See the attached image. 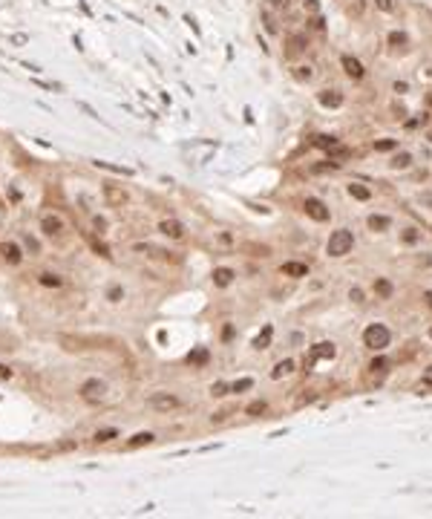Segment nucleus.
<instances>
[{"label":"nucleus","mask_w":432,"mask_h":519,"mask_svg":"<svg viewBox=\"0 0 432 519\" xmlns=\"http://www.w3.org/2000/svg\"><path fill=\"white\" fill-rule=\"evenodd\" d=\"M351 245H354L351 231H346V228L332 231V236H329V254H332V257H346V254L351 251Z\"/></svg>","instance_id":"f257e3e1"},{"label":"nucleus","mask_w":432,"mask_h":519,"mask_svg":"<svg viewBox=\"0 0 432 519\" xmlns=\"http://www.w3.org/2000/svg\"><path fill=\"white\" fill-rule=\"evenodd\" d=\"M363 343L369 349H383V346H389V329L381 326V323H372V326L363 332Z\"/></svg>","instance_id":"f03ea898"},{"label":"nucleus","mask_w":432,"mask_h":519,"mask_svg":"<svg viewBox=\"0 0 432 519\" xmlns=\"http://www.w3.org/2000/svg\"><path fill=\"white\" fill-rule=\"evenodd\" d=\"M78 392H81L84 401L101 404V401H104V395H107V384H104V381H98V378H92V381H84Z\"/></svg>","instance_id":"7ed1b4c3"},{"label":"nucleus","mask_w":432,"mask_h":519,"mask_svg":"<svg viewBox=\"0 0 432 519\" xmlns=\"http://www.w3.org/2000/svg\"><path fill=\"white\" fill-rule=\"evenodd\" d=\"M147 407L150 410H156V413H170V410L179 407V398L170 395V392H159V395H150L147 398Z\"/></svg>","instance_id":"20e7f679"},{"label":"nucleus","mask_w":432,"mask_h":519,"mask_svg":"<svg viewBox=\"0 0 432 519\" xmlns=\"http://www.w3.org/2000/svg\"><path fill=\"white\" fill-rule=\"evenodd\" d=\"M104 199L110 202L113 208H121V205L127 202V190L118 188V185H104Z\"/></svg>","instance_id":"39448f33"},{"label":"nucleus","mask_w":432,"mask_h":519,"mask_svg":"<svg viewBox=\"0 0 432 519\" xmlns=\"http://www.w3.org/2000/svg\"><path fill=\"white\" fill-rule=\"evenodd\" d=\"M41 231H43L46 236L61 234V231H64V219H61V217H55V214H46V217L41 219Z\"/></svg>","instance_id":"423d86ee"},{"label":"nucleus","mask_w":432,"mask_h":519,"mask_svg":"<svg viewBox=\"0 0 432 519\" xmlns=\"http://www.w3.org/2000/svg\"><path fill=\"white\" fill-rule=\"evenodd\" d=\"M305 214L311 219H317V222H326V219H329V208H326L320 199H305Z\"/></svg>","instance_id":"0eeeda50"},{"label":"nucleus","mask_w":432,"mask_h":519,"mask_svg":"<svg viewBox=\"0 0 432 519\" xmlns=\"http://www.w3.org/2000/svg\"><path fill=\"white\" fill-rule=\"evenodd\" d=\"M159 231L165 236H170V239H182L184 236L182 222H176V219H162V222H159Z\"/></svg>","instance_id":"6e6552de"},{"label":"nucleus","mask_w":432,"mask_h":519,"mask_svg":"<svg viewBox=\"0 0 432 519\" xmlns=\"http://www.w3.org/2000/svg\"><path fill=\"white\" fill-rule=\"evenodd\" d=\"M334 355H337V349H334V343H317L314 349H311V355L308 358H314V361H332Z\"/></svg>","instance_id":"1a4fd4ad"},{"label":"nucleus","mask_w":432,"mask_h":519,"mask_svg":"<svg viewBox=\"0 0 432 519\" xmlns=\"http://www.w3.org/2000/svg\"><path fill=\"white\" fill-rule=\"evenodd\" d=\"M343 69H346V75H351V78H363V64L357 61V58H351V55H343Z\"/></svg>","instance_id":"9d476101"},{"label":"nucleus","mask_w":432,"mask_h":519,"mask_svg":"<svg viewBox=\"0 0 432 519\" xmlns=\"http://www.w3.org/2000/svg\"><path fill=\"white\" fill-rule=\"evenodd\" d=\"M320 104H323V107H340V104H343V95H340L337 90H323V93H320Z\"/></svg>","instance_id":"9b49d317"},{"label":"nucleus","mask_w":432,"mask_h":519,"mask_svg":"<svg viewBox=\"0 0 432 519\" xmlns=\"http://www.w3.org/2000/svg\"><path fill=\"white\" fill-rule=\"evenodd\" d=\"M283 274L285 277H305V274H308V266H305V263H285Z\"/></svg>","instance_id":"f8f14e48"},{"label":"nucleus","mask_w":432,"mask_h":519,"mask_svg":"<svg viewBox=\"0 0 432 519\" xmlns=\"http://www.w3.org/2000/svg\"><path fill=\"white\" fill-rule=\"evenodd\" d=\"M0 251H3V260H9V263H12V266H15V263H20V260H23V254H20V248H17L15 242H6V245H3V248H0Z\"/></svg>","instance_id":"ddd939ff"},{"label":"nucleus","mask_w":432,"mask_h":519,"mask_svg":"<svg viewBox=\"0 0 432 519\" xmlns=\"http://www.w3.org/2000/svg\"><path fill=\"white\" fill-rule=\"evenodd\" d=\"M233 277H236V274H233L231 268H216L214 271V283L216 285H231Z\"/></svg>","instance_id":"4468645a"},{"label":"nucleus","mask_w":432,"mask_h":519,"mask_svg":"<svg viewBox=\"0 0 432 519\" xmlns=\"http://www.w3.org/2000/svg\"><path fill=\"white\" fill-rule=\"evenodd\" d=\"M302 47H305V38L294 35V38H288V49H285V55H288V58H294V55H300V52H302Z\"/></svg>","instance_id":"2eb2a0df"},{"label":"nucleus","mask_w":432,"mask_h":519,"mask_svg":"<svg viewBox=\"0 0 432 519\" xmlns=\"http://www.w3.org/2000/svg\"><path fill=\"white\" fill-rule=\"evenodd\" d=\"M153 441V433H135L130 441H127V447L130 450H135V447H144V444H150Z\"/></svg>","instance_id":"dca6fc26"},{"label":"nucleus","mask_w":432,"mask_h":519,"mask_svg":"<svg viewBox=\"0 0 432 519\" xmlns=\"http://www.w3.org/2000/svg\"><path fill=\"white\" fill-rule=\"evenodd\" d=\"M291 369H294V361H288V358H285V361H280V364L274 367V372H271V378L277 381V378H283V375H288Z\"/></svg>","instance_id":"f3484780"},{"label":"nucleus","mask_w":432,"mask_h":519,"mask_svg":"<svg viewBox=\"0 0 432 519\" xmlns=\"http://www.w3.org/2000/svg\"><path fill=\"white\" fill-rule=\"evenodd\" d=\"M38 283L46 285V288H58V285H61V277H58V274H49V271H43V274L38 277Z\"/></svg>","instance_id":"a211bd4d"},{"label":"nucleus","mask_w":432,"mask_h":519,"mask_svg":"<svg viewBox=\"0 0 432 519\" xmlns=\"http://www.w3.org/2000/svg\"><path fill=\"white\" fill-rule=\"evenodd\" d=\"M369 228H372V231H386V228H389V217H378V214L369 217Z\"/></svg>","instance_id":"6ab92c4d"},{"label":"nucleus","mask_w":432,"mask_h":519,"mask_svg":"<svg viewBox=\"0 0 432 519\" xmlns=\"http://www.w3.org/2000/svg\"><path fill=\"white\" fill-rule=\"evenodd\" d=\"M349 193L354 196V199H360V202H366L372 193H369V188H363V185H349Z\"/></svg>","instance_id":"aec40b11"},{"label":"nucleus","mask_w":432,"mask_h":519,"mask_svg":"<svg viewBox=\"0 0 432 519\" xmlns=\"http://www.w3.org/2000/svg\"><path fill=\"white\" fill-rule=\"evenodd\" d=\"M92 165H95V168H104V170H113V173H124V176H130V173H133V170L130 168H118V165H110V162H92Z\"/></svg>","instance_id":"412c9836"},{"label":"nucleus","mask_w":432,"mask_h":519,"mask_svg":"<svg viewBox=\"0 0 432 519\" xmlns=\"http://www.w3.org/2000/svg\"><path fill=\"white\" fill-rule=\"evenodd\" d=\"M265 410H268L265 401H254V404H248V407H245V413H248V416H254V419H257V416H262Z\"/></svg>","instance_id":"4be33fe9"},{"label":"nucleus","mask_w":432,"mask_h":519,"mask_svg":"<svg viewBox=\"0 0 432 519\" xmlns=\"http://www.w3.org/2000/svg\"><path fill=\"white\" fill-rule=\"evenodd\" d=\"M317 147L334 150V147H337V139H334V136H317Z\"/></svg>","instance_id":"5701e85b"},{"label":"nucleus","mask_w":432,"mask_h":519,"mask_svg":"<svg viewBox=\"0 0 432 519\" xmlns=\"http://www.w3.org/2000/svg\"><path fill=\"white\" fill-rule=\"evenodd\" d=\"M389 47H395V49L406 47V35H403V32H392V35H389Z\"/></svg>","instance_id":"b1692460"},{"label":"nucleus","mask_w":432,"mask_h":519,"mask_svg":"<svg viewBox=\"0 0 432 519\" xmlns=\"http://www.w3.org/2000/svg\"><path fill=\"white\" fill-rule=\"evenodd\" d=\"M392 165H395V168H409V165H412V156H409V153H398V156L392 159Z\"/></svg>","instance_id":"393cba45"},{"label":"nucleus","mask_w":432,"mask_h":519,"mask_svg":"<svg viewBox=\"0 0 432 519\" xmlns=\"http://www.w3.org/2000/svg\"><path fill=\"white\" fill-rule=\"evenodd\" d=\"M311 75H314L311 67H297L294 69V78H297V81H311Z\"/></svg>","instance_id":"a878e982"},{"label":"nucleus","mask_w":432,"mask_h":519,"mask_svg":"<svg viewBox=\"0 0 432 519\" xmlns=\"http://www.w3.org/2000/svg\"><path fill=\"white\" fill-rule=\"evenodd\" d=\"M268 343H271V326H268L265 332H262V335H259L257 340H254V346H257V349H265Z\"/></svg>","instance_id":"bb28decb"},{"label":"nucleus","mask_w":432,"mask_h":519,"mask_svg":"<svg viewBox=\"0 0 432 519\" xmlns=\"http://www.w3.org/2000/svg\"><path fill=\"white\" fill-rule=\"evenodd\" d=\"M251 386H254V381H251V378H239V381H236L231 389H233V392H248Z\"/></svg>","instance_id":"cd10ccee"},{"label":"nucleus","mask_w":432,"mask_h":519,"mask_svg":"<svg viewBox=\"0 0 432 519\" xmlns=\"http://www.w3.org/2000/svg\"><path fill=\"white\" fill-rule=\"evenodd\" d=\"M187 361H190V364H205V361H208V352H205V349L190 352V355H187Z\"/></svg>","instance_id":"c85d7f7f"},{"label":"nucleus","mask_w":432,"mask_h":519,"mask_svg":"<svg viewBox=\"0 0 432 519\" xmlns=\"http://www.w3.org/2000/svg\"><path fill=\"white\" fill-rule=\"evenodd\" d=\"M375 291H378L381 297H389V294H392V285L386 283V280H378V283H375Z\"/></svg>","instance_id":"c756f323"},{"label":"nucleus","mask_w":432,"mask_h":519,"mask_svg":"<svg viewBox=\"0 0 432 519\" xmlns=\"http://www.w3.org/2000/svg\"><path fill=\"white\" fill-rule=\"evenodd\" d=\"M211 395H216V398H219V395H228V384H222V381H216V384L211 386Z\"/></svg>","instance_id":"7c9ffc66"},{"label":"nucleus","mask_w":432,"mask_h":519,"mask_svg":"<svg viewBox=\"0 0 432 519\" xmlns=\"http://www.w3.org/2000/svg\"><path fill=\"white\" fill-rule=\"evenodd\" d=\"M110 438H116V430H98V433H95V441H110Z\"/></svg>","instance_id":"2f4dec72"},{"label":"nucleus","mask_w":432,"mask_h":519,"mask_svg":"<svg viewBox=\"0 0 432 519\" xmlns=\"http://www.w3.org/2000/svg\"><path fill=\"white\" fill-rule=\"evenodd\" d=\"M392 147H395V142H392V139H383V142H378V144H375V150H392Z\"/></svg>","instance_id":"473e14b6"},{"label":"nucleus","mask_w":432,"mask_h":519,"mask_svg":"<svg viewBox=\"0 0 432 519\" xmlns=\"http://www.w3.org/2000/svg\"><path fill=\"white\" fill-rule=\"evenodd\" d=\"M375 6H378V9H383V12H392V9H395V3H392V0H375Z\"/></svg>","instance_id":"72a5a7b5"},{"label":"nucleus","mask_w":432,"mask_h":519,"mask_svg":"<svg viewBox=\"0 0 432 519\" xmlns=\"http://www.w3.org/2000/svg\"><path fill=\"white\" fill-rule=\"evenodd\" d=\"M369 369H375V372H383V369H386V358H375Z\"/></svg>","instance_id":"f704fd0d"},{"label":"nucleus","mask_w":432,"mask_h":519,"mask_svg":"<svg viewBox=\"0 0 432 519\" xmlns=\"http://www.w3.org/2000/svg\"><path fill=\"white\" fill-rule=\"evenodd\" d=\"M92 248H95V251H98L101 257H110V248H107V245H101L98 239H92Z\"/></svg>","instance_id":"c9c22d12"},{"label":"nucleus","mask_w":432,"mask_h":519,"mask_svg":"<svg viewBox=\"0 0 432 519\" xmlns=\"http://www.w3.org/2000/svg\"><path fill=\"white\" fill-rule=\"evenodd\" d=\"M305 12H311V15H317V12H320V6H317V0H305Z\"/></svg>","instance_id":"e433bc0d"},{"label":"nucleus","mask_w":432,"mask_h":519,"mask_svg":"<svg viewBox=\"0 0 432 519\" xmlns=\"http://www.w3.org/2000/svg\"><path fill=\"white\" fill-rule=\"evenodd\" d=\"M403 239H406V242H415V239H418V231H415V228H409V231H403Z\"/></svg>","instance_id":"4c0bfd02"},{"label":"nucleus","mask_w":432,"mask_h":519,"mask_svg":"<svg viewBox=\"0 0 432 519\" xmlns=\"http://www.w3.org/2000/svg\"><path fill=\"white\" fill-rule=\"evenodd\" d=\"M9 378H12V369H9V367H3V364H0V381H9Z\"/></svg>","instance_id":"58836bf2"},{"label":"nucleus","mask_w":432,"mask_h":519,"mask_svg":"<svg viewBox=\"0 0 432 519\" xmlns=\"http://www.w3.org/2000/svg\"><path fill=\"white\" fill-rule=\"evenodd\" d=\"M26 41H29V38H26V35H12V44H17V47H23V44H26Z\"/></svg>","instance_id":"ea45409f"},{"label":"nucleus","mask_w":432,"mask_h":519,"mask_svg":"<svg viewBox=\"0 0 432 519\" xmlns=\"http://www.w3.org/2000/svg\"><path fill=\"white\" fill-rule=\"evenodd\" d=\"M351 300H354V303H363V291H360V288H351Z\"/></svg>","instance_id":"a19ab883"},{"label":"nucleus","mask_w":432,"mask_h":519,"mask_svg":"<svg viewBox=\"0 0 432 519\" xmlns=\"http://www.w3.org/2000/svg\"><path fill=\"white\" fill-rule=\"evenodd\" d=\"M78 107H81L84 113H89V116H92V118H98V116H95V110H92V107H89V104H86V101H81V104H78Z\"/></svg>","instance_id":"79ce46f5"},{"label":"nucleus","mask_w":432,"mask_h":519,"mask_svg":"<svg viewBox=\"0 0 432 519\" xmlns=\"http://www.w3.org/2000/svg\"><path fill=\"white\" fill-rule=\"evenodd\" d=\"M110 300H113V303L121 300V288H110Z\"/></svg>","instance_id":"37998d69"},{"label":"nucleus","mask_w":432,"mask_h":519,"mask_svg":"<svg viewBox=\"0 0 432 519\" xmlns=\"http://www.w3.org/2000/svg\"><path fill=\"white\" fill-rule=\"evenodd\" d=\"M222 337H225V340H231V337H233V326H225V332H222Z\"/></svg>","instance_id":"c03bdc74"},{"label":"nucleus","mask_w":432,"mask_h":519,"mask_svg":"<svg viewBox=\"0 0 432 519\" xmlns=\"http://www.w3.org/2000/svg\"><path fill=\"white\" fill-rule=\"evenodd\" d=\"M424 384H427V386H432V367L427 369V375H424Z\"/></svg>","instance_id":"a18cd8bd"},{"label":"nucleus","mask_w":432,"mask_h":519,"mask_svg":"<svg viewBox=\"0 0 432 519\" xmlns=\"http://www.w3.org/2000/svg\"><path fill=\"white\" fill-rule=\"evenodd\" d=\"M424 300H427V306L432 309V291H427V294H424Z\"/></svg>","instance_id":"49530a36"},{"label":"nucleus","mask_w":432,"mask_h":519,"mask_svg":"<svg viewBox=\"0 0 432 519\" xmlns=\"http://www.w3.org/2000/svg\"><path fill=\"white\" fill-rule=\"evenodd\" d=\"M430 104H432V95H430Z\"/></svg>","instance_id":"de8ad7c7"},{"label":"nucleus","mask_w":432,"mask_h":519,"mask_svg":"<svg viewBox=\"0 0 432 519\" xmlns=\"http://www.w3.org/2000/svg\"><path fill=\"white\" fill-rule=\"evenodd\" d=\"M430 337H432V329H430Z\"/></svg>","instance_id":"09e8293b"}]
</instances>
